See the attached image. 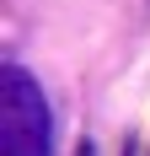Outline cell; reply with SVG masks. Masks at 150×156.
Returning a JSON list of instances; mask_svg holds the SVG:
<instances>
[{
    "mask_svg": "<svg viewBox=\"0 0 150 156\" xmlns=\"http://www.w3.org/2000/svg\"><path fill=\"white\" fill-rule=\"evenodd\" d=\"M54 151V119H48L43 86L22 70H0V156H48Z\"/></svg>",
    "mask_w": 150,
    "mask_h": 156,
    "instance_id": "obj_1",
    "label": "cell"
}]
</instances>
